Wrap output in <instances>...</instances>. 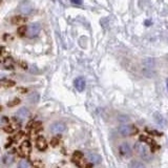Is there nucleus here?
Wrapping results in <instances>:
<instances>
[{
	"mask_svg": "<svg viewBox=\"0 0 168 168\" xmlns=\"http://www.w3.org/2000/svg\"><path fill=\"white\" fill-rule=\"evenodd\" d=\"M135 150L138 154H139L140 158H142L145 161H149L152 158L151 150L148 148V146H146L143 142H137L135 144Z\"/></svg>",
	"mask_w": 168,
	"mask_h": 168,
	"instance_id": "nucleus-1",
	"label": "nucleus"
},
{
	"mask_svg": "<svg viewBox=\"0 0 168 168\" xmlns=\"http://www.w3.org/2000/svg\"><path fill=\"white\" fill-rule=\"evenodd\" d=\"M138 133V128L133 125H121L119 127V133L123 137H129V136H133Z\"/></svg>",
	"mask_w": 168,
	"mask_h": 168,
	"instance_id": "nucleus-2",
	"label": "nucleus"
},
{
	"mask_svg": "<svg viewBox=\"0 0 168 168\" xmlns=\"http://www.w3.org/2000/svg\"><path fill=\"white\" fill-rule=\"evenodd\" d=\"M40 32V24L39 23H33L27 27L26 31V36L29 38H34L39 34Z\"/></svg>",
	"mask_w": 168,
	"mask_h": 168,
	"instance_id": "nucleus-3",
	"label": "nucleus"
},
{
	"mask_svg": "<svg viewBox=\"0 0 168 168\" xmlns=\"http://www.w3.org/2000/svg\"><path fill=\"white\" fill-rule=\"evenodd\" d=\"M73 162L75 163L76 165H78L79 167H83L85 166V163H84V156L82 152L80 151H75L73 154Z\"/></svg>",
	"mask_w": 168,
	"mask_h": 168,
	"instance_id": "nucleus-4",
	"label": "nucleus"
},
{
	"mask_svg": "<svg viewBox=\"0 0 168 168\" xmlns=\"http://www.w3.org/2000/svg\"><path fill=\"white\" fill-rule=\"evenodd\" d=\"M65 129H66V126H65V124L62 122H55L50 125V130L54 133H63V131H65Z\"/></svg>",
	"mask_w": 168,
	"mask_h": 168,
	"instance_id": "nucleus-5",
	"label": "nucleus"
},
{
	"mask_svg": "<svg viewBox=\"0 0 168 168\" xmlns=\"http://www.w3.org/2000/svg\"><path fill=\"white\" fill-rule=\"evenodd\" d=\"M119 150H120V154H121V156L122 157L128 158V157L131 156V148H130V145H129L128 143H122L120 145Z\"/></svg>",
	"mask_w": 168,
	"mask_h": 168,
	"instance_id": "nucleus-6",
	"label": "nucleus"
},
{
	"mask_svg": "<svg viewBox=\"0 0 168 168\" xmlns=\"http://www.w3.org/2000/svg\"><path fill=\"white\" fill-rule=\"evenodd\" d=\"M19 11L22 14H29L32 11V4L27 0H24V1L20 2V4H19Z\"/></svg>",
	"mask_w": 168,
	"mask_h": 168,
	"instance_id": "nucleus-7",
	"label": "nucleus"
},
{
	"mask_svg": "<svg viewBox=\"0 0 168 168\" xmlns=\"http://www.w3.org/2000/svg\"><path fill=\"white\" fill-rule=\"evenodd\" d=\"M20 151L21 154H25V156H29L32 151V145H31V142L29 141H23L20 145Z\"/></svg>",
	"mask_w": 168,
	"mask_h": 168,
	"instance_id": "nucleus-8",
	"label": "nucleus"
},
{
	"mask_svg": "<svg viewBox=\"0 0 168 168\" xmlns=\"http://www.w3.org/2000/svg\"><path fill=\"white\" fill-rule=\"evenodd\" d=\"M36 146H37V148L40 151H44V150L47 148V143H46L45 139H44L42 136H39V137L36 139Z\"/></svg>",
	"mask_w": 168,
	"mask_h": 168,
	"instance_id": "nucleus-9",
	"label": "nucleus"
},
{
	"mask_svg": "<svg viewBox=\"0 0 168 168\" xmlns=\"http://www.w3.org/2000/svg\"><path fill=\"white\" fill-rule=\"evenodd\" d=\"M140 142H145V143H147L148 145L150 146V148H151L152 151H154L156 149H158L159 146H157V144L154 143V141L151 139V138L149 137H145V136H140Z\"/></svg>",
	"mask_w": 168,
	"mask_h": 168,
	"instance_id": "nucleus-10",
	"label": "nucleus"
},
{
	"mask_svg": "<svg viewBox=\"0 0 168 168\" xmlns=\"http://www.w3.org/2000/svg\"><path fill=\"white\" fill-rule=\"evenodd\" d=\"M29 109H27V108H25V107L20 108V109H19L18 111H17V114H16V117L20 121L26 120V119L29 118Z\"/></svg>",
	"mask_w": 168,
	"mask_h": 168,
	"instance_id": "nucleus-11",
	"label": "nucleus"
},
{
	"mask_svg": "<svg viewBox=\"0 0 168 168\" xmlns=\"http://www.w3.org/2000/svg\"><path fill=\"white\" fill-rule=\"evenodd\" d=\"M74 85H75L76 89L78 91H83L85 88V80L83 77H78L74 81Z\"/></svg>",
	"mask_w": 168,
	"mask_h": 168,
	"instance_id": "nucleus-12",
	"label": "nucleus"
},
{
	"mask_svg": "<svg viewBox=\"0 0 168 168\" xmlns=\"http://www.w3.org/2000/svg\"><path fill=\"white\" fill-rule=\"evenodd\" d=\"M26 22V18L22 16H14L11 19V23L14 25H22Z\"/></svg>",
	"mask_w": 168,
	"mask_h": 168,
	"instance_id": "nucleus-13",
	"label": "nucleus"
},
{
	"mask_svg": "<svg viewBox=\"0 0 168 168\" xmlns=\"http://www.w3.org/2000/svg\"><path fill=\"white\" fill-rule=\"evenodd\" d=\"M154 59L146 58L143 61V69H154Z\"/></svg>",
	"mask_w": 168,
	"mask_h": 168,
	"instance_id": "nucleus-14",
	"label": "nucleus"
},
{
	"mask_svg": "<svg viewBox=\"0 0 168 168\" xmlns=\"http://www.w3.org/2000/svg\"><path fill=\"white\" fill-rule=\"evenodd\" d=\"M87 159H88L89 162L93 163V164H99L102 161V158L98 154H89L88 156H87Z\"/></svg>",
	"mask_w": 168,
	"mask_h": 168,
	"instance_id": "nucleus-15",
	"label": "nucleus"
},
{
	"mask_svg": "<svg viewBox=\"0 0 168 168\" xmlns=\"http://www.w3.org/2000/svg\"><path fill=\"white\" fill-rule=\"evenodd\" d=\"M26 101H27V102H29V103H31V104H35V103H37V102L39 101V95H38L37 93H32L31 95L27 96Z\"/></svg>",
	"mask_w": 168,
	"mask_h": 168,
	"instance_id": "nucleus-16",
	"label": "nucleus"
},
{
	"mask_svg": "<svg viewBox=\"0 0 168 168\" xmlns=\"http://www.w3.org/2000/svg\"><path fill=\"white\" fill-rule=\"evenodd\" d=\"M2 162H3L5 165H10V164H12V163L14 162V157H13L11 154H4L3 158H2Z\"/></svg>",
	"mask_w": 168,
	"mask_h": 168,
	"instance_id": "nucleus-17",
	"label": "nucleus"
},
{
	"mask_svg": "<svg viewBox=\"0 0 168 168\" xmlns=\"http://www.w3.org/2000/svg\"><path fill=\"white\" fill-rule=\"evenodd\" d=\"M129 167L130 168H146L145 165H144L143 163L139 162V161H133V162L130 163V165H129Z\"/></svg>",
	"mask_w": 168,
	"mask_h": 168,
	"instance_id": "nucleus-18",
	"label": "nucleus"
},
{
	"mask_svg": "<svg viewBox=\"0 0 168 168\" xmlns=\"http://www.w3.org/2000/svg\"><path fill=\"white\" fill-rule=\"evenodd\" d=\"M26 31H27V27L25 25H21V26L18 27L17 29V34H18L20 37H23L24 35H26Z\"/></svg>",
	"mask_w": 168,
	"mask_h": 168,
	"instance_id": "nucleus-19",
	"label": "nucleus"
},
{
	"mask_svg": "<svg viewBox=\"0 0 168 168\" xmlns=\"http://www.w3.org/2000/svg\"><path fill=\"white\" fill-rule=\"evenodd\" d=\"M4 66L8 69H13V59L10 58V57L6 58L5 60H4Z\"/></svg>",
	"mask_w": 168,
	"mask_h": 168,
	"instance_id": "nucleus-20",
	"label": "nucleus"
},
{
	"mask_svg": "<svg viewBox=\"0 0 168 168\" xmlns=\"http://www.w3.org/2000/svg\"><path fill=\"white\" fill-rule=\"evenodd\" d=\"M154 119H156V122L158 123V124L160 125H163L164 124V119H163V117L161 116L160 114H154Z\"/></svg>",
	"mask_w": 168,
	"mask_h": 168,
	"instance_id": "nucleus-21",
	"label": "nucleus"
},
{
	"mask_svg": "<svg viewBox=\"0 0 168 168\" xmlns=\"http://www.w3.org/2000/svg\"><path fill=\"white\" fill-rule=\"evenodd\" d=\"M59 142H60V140H59V138L57 137H54L52 139V141H50V145L54 146V147H56V146L59 145Z\"/></svg>",
	"mask_w": 168,
	"mask_h": 168,
	"instance_id": "nucleus-22",
	"label": "nucleus"
},
{
	"mask_svg": "<svg viewBox=\"0 0 168 168\" xmlns=\"http://www.w3.org/2000/svg\"><path fill=\"white\" fill-rule=\"evenodd\" d=\"M2 84H3L4 86H6V87H11V86H14L15 82L12 81V80H4V81L2 82Z\"/></svg>",
	"mask_w": 168,
	"mask_h": 168,
	"instance_id": "nucleus-23",
	"label": "nucleus"
},
{
	"mask_svg": "<svg viewBox=\"0 0 168 168\" xmlns=\"http://www.w3.org/2000/svg\"><path fill=\"white\" fill-rule=\"evenodd\" d=\"M14 130H15V128H14V126H12V125H8V126L4 127V131L8 133H14Z\"/></svg>",
	"mask_w": 168,
	"mask_h": 168,
	"instance_id": "nucleus-24",
	"label": "nucleus"
},
{
	"mask_svg": "<svg viewBox=\"0 0 168 168\" xmlns=\"http://www.w3.org/2000/svg\"><path fill=\"white\" fill-rule=\"evenodd\" d=\"M18 103H20V100H19V99H14L13 101H11L10 103L8 104V107H13V106H16Z\"/></svg>",
	"mask_w": 168,
	"mask_h": 168,
	"instance_id": "nucleus-25",
	"label": "nucleus"
},
{
	"mask_svg": "<svg viewBox=\"0 0 168 168\" xmlns=\"http://www.w3.org/2000/svg\"><path fill=\"white\" fill-rule=\"evenodd\" d=\"M18 168H29V164L25 161H21L18 164Z\"/></svg>",
	"mask_w": 168,
	"mask_h": 168,
	"instance_id": "nucleus-26",
	"label": "nucleus"
},
{
	"mask_svg": "<svg viewBox=\"0 0 168 168\" xmlns=\"http://www.w3.org/2000/svg\"><path fill=\"white\" fill-rule=\"evenodd\" d=\"M72 3L74 4H78V5H80V4H82V0H71Z\"/></svg>",
	"mask_w": 168,
	"mask_h": 168,
	"instance_id": "nucleus-27",
	"label": "nucleus"
},
{
	"mask_svg": "<svg viewBox=\"0 0 168 168\" xmlns=\"http://www.w3.org/2000/svg\"><path fill=\"white\" fill-rule=\"evenodd\" d=\"M148 133H149L150 135H154V136H161V135H162V133H159V131H157V130H154V131H148Z\"/></svg>",
	"mask_w": 168,
	"mask_h": 168,
	"instance_id": "nucleus-28",
	"label": "nucleus"
},
{
	"mask_svg": "<svg viewBox=\"0 0 168 168\" xmlns=\"http://www.w3.org/2000/svg\"><path fill=\"white\" fill-rule=\"evenodd\" d=\"M0 54H1V55H4V54H5V48L2 47V46L0 47Z\"/></svg>",
	"mask_w": 168,
	"mask_h": 168,
	"instance_id": "nucleus-29",
	"label": "nucleus"
},
{
	"mask_svg": "<svg viewBox=\"0 0 168 168\" xmlns=\"http://www.w3.org/2000/svg\"><path fill=\"white\" fill-rule=\"evenodd\" d=\"M20 65H21V66H22V69H27V65L25 64L24 62H20Z\"/></svg>",
	"mask_w": 168,
	"mask_h": 168,
	"instance_id": "nucleus-30",
	"label": "nucleus"
},
{
	"mask_svg": "<svg viewBox=\"0 0 168 168\" xmlns=\"http://www.w3.org/2000/svg\"><path fill=\"white\" fill-rule=\"evenodd\" d=\"M84 168H91V164H86L84 166Z\"/></svg>",
	"mask_w": 168,
	"mask_h": 168,
	"instance_id": "nucleus-31",
	"label": "nucleus"
},
{
	"mask_svg": "<svg viewBox=\"0 0 168 168\" xmlns=\"http://www.w3.org/2000/svg\"><path fill=\"white\" fill-rule=\"evenodd\" d=\"M150 23H151V22H150V21H147V20L145 21V24H146V26H149V25H148V24H150Z\"/></svg>",
	"mask_w": 168,
	"mask_h": 168,
	"instance_id": "nucleus-32",
	"label": "nucleus"
},
{
	"mask_svg": "<svg viewBox=\"0 0 168 168\" xmlns=\"http://www.w3.org/2000/svg\"><path fill=\"white\" fill-rule=\"evenodd\" d=\"M166 85H167V90H168V79H166Z\"/></svg>",
	"mask_w": 168,
	"mask_h": 168,
	"instance_id": "nucleus-33",
	"label": "nucleus"
},
{
	"mask_svg": "<svg viewBox=\"0 0 168 168\" xmlns=\"http://www.w3.org/2000/svg\"><path fill=\"white\" fill-rule=\"evenodd\" d=\"M1 123H2V120H1V119H0V125H1Z\"/></svg>",
	"mask_w": 168,
	"mask_h": 168,
	"instance_id": "nucleus-34",
	"label": "nucleus"
},
{
	"mask_svg": "<svg viewBox=\"0 0 168 168\" xmlns=\"http://www.w3.org/2000/svg\"><path fill=\"white\" fill-rule=\"evenodd\" d=\"M1 109H2V107H1V106H0V111H1Z\"/></svg>",
	"mask_w": 168,
	"mask_h": 168,
	"instance_id": "nucleus-35",
	"label": "nucleus"
}]
</instances>
